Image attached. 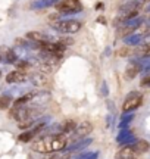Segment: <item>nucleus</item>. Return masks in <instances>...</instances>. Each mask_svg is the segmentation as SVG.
I'll use <instances>...</instances> for the list:
<instances>
[{
	"instance_id": "0eeeda50",
	"label": "nucleus",
	"mask_w": 150,
	"mask_h": 159,
	"mask_svg": "<svg viewBox=\"0 0 150 159\" xmlns=\"http://www.w3.org/2000/svg\"><path fill=\"white\" fill-rule=\"evenodd\" d=\"M27 80V74L24 71H12L6 75V83L7 84H16V83H22Z\"/></svg>"
},
{
	"instance_id": "dca6fc26",
	"label": "nucleus",
	"mask_w": 150,
	"mask_h": 159,
	"mask_svg": "<svg viewBox=\"0 0 150 159\" xmlns=\"http://www.w3.org/2000/svg\"><path fill=\"white\" fill-rule=\"evenodd\" d=\"M6 62L7 63H13V65H15V63L18 62V56H16V53H15V50H7L6 52Z\"/></svg>"
},
{
	"instance_id": "4be33fe9",
	"label": "nucleus",
	"mask_w": 150,
	"mask_h": 159,
	"mask_svg": "<svg viewBox=\"0 0 150 159\" xmlns=\"http://www.w3.org/2000/svg\"><path fill=\"white\" fill-rule=\"evenodd\" d=\"M144 12L147 13V16H150V5H147V6L144 7Z\"/></svg>"
},
{
	"instance_id": "ddd939ff",
	"label": "nucleus",
	"mask_w": 150,
	"mask_h": 159,
	"mask_svg": "<svg viewBox=\"0 0 150 159\" xmlns=\"http://www.w3.org/2000/svg\"><path fill=\"white\" fill-rule=\"evenodd\" d=\"M35 97V93H27V94H24V96H21L18 100H15V106H24L25 103H28L29 100H33Z\"/></svg>"
},
{
	"instance_id": "20e7f679",
	"label": "nucleus",
	"mask_w": 150,
	"mask_h": 159,
	"mask_svg": "<svg viewBox=\"0 0 150 159\" xmlns=\"http://www.w3.org/2000/svg\"><path fill=\"white\" fill-rule=\"evenodd\" d=\"M143 105V94H140L137 91H133L130 93L125 99V102L122 105V112L127 114V112H133L134 109L140 108Z\"/></svg>"
},
{
	"instance_id": "6e6552de",
	"label": "nucleus",
	"mask_w": 150,
	"mask_h": 159,
	"mask_svg": "<svg viewBox=\"0 0 150 159\" xmlns=\"http://www.w3.org/2000/svg\"><path fill=\"white\" fill-rule=\"evenodd\" d=\"M60 0H35L31 3V9H47V7H52L56 6Z\"/></svg>"
},
{
	"instance_id": "f3484780",
	"label": "nucleus",
	"mask_w": 150,
	"mask_h": 159,
	"mask_svg": "<svg viewBox=\"0 0 150 159\" xmlns=\"http://www.w3.org/2000/svg\"><path fill=\"white\" fill-rule=\"evenodd\" d=\"M33 133H31V130H28V131H25V133H22L21 136H19V142H24V143H28V142H31L33 140Z\"/></svg>"
},
{
	"instance_id": "4468645a",
	"label": "nucleus",
	"mask_w": 150,
	"mask_h": 159,
	"mask_svg": "<svg viewBox=\"0 0 150 159\" xmlns=\"http://www.w3.org/2000/svg\"><path fill=\"white\" fill-rule=\"evenodd\" d=\"M75 128H77L75 121H72V119H69V121H65L64 125H62V134H69V133H74Z\"/></svg>"
},
{
	"instance_id": "aec40b11",
	"label": "nucleus",
	"mask_w": 150,
	"mask_h": 159,
	"mask_svg": "<svg viewBox=\"0 0 150 159\" xmlns=\"http://www.w3.org/2000/svg\"><path fill=\"white\" fill-rule=\"evenodd\" d=\"M128 53H130V50L124 47V49H121V50H119V56H127Z\"/></svg>"
},
{
	"instance_id": "412c9836",
	"label": "nucleus",
	"mask_w": 150,
	"mask_h": 159,
	"mask_svg": "<svg viewBox=\"0 0 150 159\" xmlns=\"http://www.w3.org/2000/svg\"><path fill=\"white\" fill-rule=\"evenodd\" d=\"M134 2H137L140 5H147V3H150V0H134Z\"/></svg>"
},
{
	"instance_id": "f257e3e1",
	"label": "nucleus",
	"mask_w": 150,
	"mask_h": 159,
	"mask_svg": "<svg viewBox=\"0 0 150 159\" xmlns=\"http://www.w3.org/2000/svg\"><path fill=\"white\" fill-rule=\"evenodd\" d=\"M52 27L56 33H60V34H75L81 30L82 24L77 19H62L58 22H53Z\"/></svg>"
},
{
	"instance_id": "f03ea898",
	"label": "nucleus",
	"mask_w": 150,
	"mask_h": 159,
	"mask_svg": "<svg viewBox=\"0 0 150 159\" xmlns=\"http://www.w3.org/2000/svg\"><path fill=\"white\" fill-rule=\"evenodd\" d=\"M140 9H141V5L134 2V0L122 5L121 9H119V15H118V22H128L130 19L139 16Z\"/></svg>"
},
{
	"instance_id": "b1692460",
	"label": "nucleus",
	"mask_w": 150,
	"mask_h": 159,
	"mask_svg": "<svg viewBox=\"0 0 150 159\" xmlns=\"http://www.w3.org/2000/svg\"><path fill=\"white\" fill-rule=\"evenodd\" d=\"M0 77H2V71H0Z\"/></svg>"
},
{
	"instance_id": "1a4fd4ad",
	"label": "nucleus",
	"mask_w": 150,
	"mask_h": 159,
	"mask_svg": "<svg viewBox=\"0 0 150 159\" xmlns=\"http://www.w3.org/2000/svg\"><path fill=\"white\" fill-rule=\"evenodd\" d=\"M131 146H133V150L135 155L146 153V152L150 149V144L146 142V140H139V142H135L134 144H131Z\"/></svg>"
},
{
	"instance_id": "f8f14e48",
	"label": "nucleus",
	"mask_w": 150,
	"mask_h": 159,
	"mask_svg": "<svg viewBox=\"0 0 150 159\" xmlns=\"http://www.w3.org/2000/svg\"><path fill=\"white\" fill-rule=\"evenodd\" d=\"M116 156H121V158H135V153H134V150H133V146H131V144H127V146H124V148L118 152Z\"/></svg>"
},
{
	"instance_id": "393cba45",
	"label": "nucleus",
	"mask_w": 150,
	"mask_h": 159,
	"mask_svg": "<svg viewBox=\"0 0 150 159\" xmlns=\"http://www.w3.org/2000/svg\"><path fill=\"white\" fill-rule=\"evenodd\" d=\"M0 61H2V57H0Z\"/></svg>"
},
{
	"instance_id": "a211bd4d",
	"label": "nucleus",
	"mask_w": 150,
	"mask_h": 159,
	"mask_svg": "<svg viewBox=\"0 0 150 159\" xmlns=\"http://www.w3.org/2000/svg\"><path fill=\"white\" fill-rule=\"evenodd\" d=\"M140 84H141V87H144V89H150V74L144 75L141 78V81H140Z\"/></svg>"
},
{
	"instance_id": "9b49d317",
	"label": "nucleus",
	"mask_w": 150,
	"mask_h": 159,
	"mask_svg": "<svg viewBox=\"0 0 150 159\" xmlns=\"http://www.w3.org/2000/svg\"><path fill=\"white\" fill-rule=\"evenodd\" d=\"M143 41V37H140L139 34H131V35H127L125 39H124V43H125V46H137L140 44Z\"/></svg>"
},
{
	"instance_id": "5701e85b",
	"label": "nucleus",
	"mask_w": 150,
	"mask_h": 159,
	"mask_svg": "<svg viewBox=\"0 0 150 159\" xmlns=\"http://www.w3.org/2000/svg\"><path fill=\"white\" fill-rule=\"evenodd\" d=\"M115 159H135V158H121V156H116Z\"/></svg>"
},
{
	"instance_id": "6ab92c4d",
	"label": "nucleus",
	"mask_w": 150,
	"mask_h": 159,
	"mask_svg": "<svg viewBox=\"0 0 150 159\" xmlns=\"http://www.w3.org/2000/svg\"><path fill=\"white\" fill-rule=\"evenodd\" d=\"M18 68H19V71H22V69H27L29 66V63L27 62V61H19V62H16L15 63Z\"/></svg>"
},
{
	"instance_id": "2eb2a0df",
	"label": "nucleus",
	"mask_w": 150,
	"mask_h": 159,
	"mask_svg": "<svg viewBox=\"0 0 150 159\" xmlns=\"http://www.w3.org/2000/svg\"><path fill=\"white\" fill-rule=\"evenodd\" d=\"M12 103V97L7 96V94H3V96H0V111H5L11 106Z\"/></svg>"
},
{
	"instance_id": "9d476101",
	"label": "nucleus",
	"mask_w": 150,
	"mask_h": 159,
	"mask_svg": "<svg viewBox=\"0 0 150 159\" xmlns=\"http://www.w3.org/2000/svg\"><path fill=\"white\" fill-rule=\"evenodd\" d=\"M140 71H141V66H140V65H131L130 68L125 69V78L127 80H134L137 75H139Z\"/></svg>"
},
{
	"instance_id": "423d86ee",
	"label": "nucleus",
	"mask_w": 150,
	"mask_h": 159,
	"mask_svg": "<svg viewBox=\"0 0 150 159\" xmlns=\"http://www.w3.org/2000/svg\"><path fill=\"white\" fill-rule=\"evenodd\" d=\"M31 81H33V84L37 85V87H49L50 83H52V80L50 77L46 74V72H38V74H34L31 77Z\"/></svg>"
},
{
	"instance_id": "39448f33",
	"label": "nucleus",
	"mask_w": 150,
	"mask_h": 159,
	"mask_svg": "<svg viewBox=\"0 0 150 159\" xmlns=\"http://www.w3.org/2000/svg\"><path fill=\"white\" fill-rule=\"evenodd\" d=\"M91 131H93L91 122H88V121H82V122H80V125H77L74 134H75L77 139H84V137H87L88 134H91Z\"/></svg>"
},
{
	"instance_id": "7ed1b4c3",
	"label": "nucleus",
	"mask_w": 150,
	"mask_h": 159,
	"mask_svg": "<svg viewBox=\"0 0 150 159\" xmlns=\"http://www.w3.org/2000/svg\"><path fill=\"white\" fill-rule=\"evenodd\" d=\"M55 7L62 15H74L82 11V5L80 0H60Z\"/></svg>"
}]
</instances>
